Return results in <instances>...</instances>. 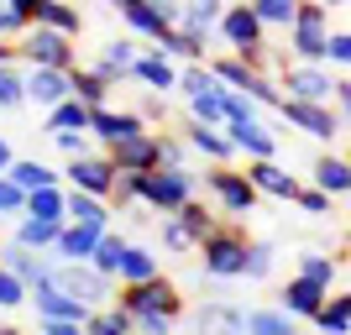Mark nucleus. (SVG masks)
Instances as JSON below:
<instances>
[{"instance_id":"f257e3e1","label":"nucleus","mask_w":351,"mask_h":335,"mask_svg":"<svg viewBox=\"0 0 351 335\" xmlns=\"http://www.w3.org/2000/svg\"><path fill=\"white\" fill-rule=\"evenodd\" d=\"M289 47L299 63L330 58V11H325V0H299V16L289 27Z\"/></svg>"},{"instance_id":"f03ea898","label":"nucleus","mask_w":351,"mask_h":335,"mask_svg":"<svg viewBox=\"0 0 351 335\" xmlns=\"http://www.w3.org/2000/svg\"><path fill=\"white\" fill-rule=\"evenodd\" d=\"M16 58L27 63H43V69H79V42H73L69 32L58 27H43V21H32L27 37L16 42Z\"/></svg>"},{"instance_id":"7ed1b4c3","label":"nucleus","mask_w":351,"mask_h":335,"mask_svg":"<svg viewBox=\"0 0 351 335\" xmlns=\"http://www.w3.org/2000/svg\"><path fill=\"white\" fill-rule=\"evenodd\" d=\"M247 236L241 225H220L199 241V257H205V277H247Z\"/></svg>"},{"instance_id":"20e7f679","label":"nucleus","mask_w":351,"mask_h":335,"mask_svg":"<svg viewBox=\"0 0 351 335\" xmlns=\"http://www.w3.org/2000/svg\"><path fill=\"white\" fill-rule=\"evenodd\" d=\"M189 199H194V173L189 168H147L142 173V204L147 210L178 215Z\"/></svg>"},{"instance_id":"39448f33","label":"nucleus","mask_w":351,"mask_h":335,"mask_svg":"<svg viewBox=\"0 0 351 335\" xmlns=\"http://www.w3.org/2000/svg\"><path fill=\"white\" fill-rule=\"evenodd\" d=\"M47 283H58V288L79 293V299H84V304H95V309H105L110 299H121V293H116V277L100 273L95 262H53V277H47Z\"/></svg>"},{"instance_id":"423d86ee","label":"nucleus","mask_w":351,"mask_h":335,"mask_svg":"<svg viewBox=\"0 0 351 335\" xmlns=\"http://www.w3.org/2000/svg\"><path fill=\"white\" fill-rule=\"evenodd\" d=\"M220 42H231V53H241V58H257L267 47V27H263V16L252 11V0H236V5H226V16H220Z\"/></svg>"},{"instance_id":"0eeeda50","label":"nucleus","mask_w":351,"mask_h":335,"mask_svg":"<svg viewBox=\"0 0 351 335\" xmlns=\"http://www.w3.org/2000/svg\"><path fill=\"white\" fill-rule=\"evenodd\" d=\"M116 178H121V168H116L110 152H79V158L63 162V184H69V189H84V194H100V199L116 194Z\"/></svg>"},{"instance_id":"6e6552de","label":"nucleus","mask_w":351,"mask_h":335,"mask_svg":"<svg viewBox=\"0 0 351 335\" xmlns=\"http://www.w3.org/2000/svg\"><path fill=\"white\" fill-rule=\"evenodd\" d=\"M121 304L132 309V314H168V320H178L184 314V293L158 273V277H147V283H121Z\"/></svg>"},{"instance_id":"1a4fd4ad","label":"nucleus","mask_w":351,"mask_h":335,"mask_svg":"<svg viewBox=\"0 0 351 335\" xmlns=\"http://www.w3.org/2000/svg\"><path fill=\"white\" fill-rule=\"evenodd\" d=\"M278 116L289 121V126H299V132H304V136H315V142H336V136H341V126H346L336 105H315V100H289V95H283Z\"/></svg>"},{"instance_id":"9d476101","label":"nucleus","mask_w":351,"mask_h":335,"mask_svg":"<svg viewBox=\"0 0 351 335\" xmlns=\"http://www.w3.org/2000/svg\"><path fill=\"white\" fill-rule=\"evenodd\" d=\"M205 184H210V194H215V204L226 210V215H236V220L252 215V210H257V199H263V194H257V184H252L241 168H210Z\"/></svg>"},{"instance_id":"9b49d317","label":"nucleus","mask_w":351,"mask_h":335,"mask_svg":"<svg viewBox=\"0 0 351 335\" xmlns=\"http://www.w3.org/2000/svg\"><path fill=\"white\" fill-rule=\"evenodd\" d=\"M116 11L136 37H147V42H158L168 27H178V0H121Z\"/></svg>"},{"instance_id":"f8f14e48","label":"nucleus","mask_w":351,"mask_h":335,"mask_svg":"<svg viewBox=\"0 0 351 335\" xmlns=\"http://www.w3.org/2000/svg\"><path fill=\"white\" fill-rule=\"evenodd\" d=\"M283 95H289V100L330 105V100H336V79H330L320 63H289V73H283Z\"/></svg>"},{"instance_id":"ddd939ff","label":"nucleus","mask_w":351,"mask_h":335,"mask_svg":"<svg viewBox=\"0 0 351 335\" xmlns=\"http://www.w3.org/2000/svg\"><path fill=\"white\" fill-rule=\"evenodd\" d=\"M147 132V121H142V110H116V105H100L95 116H89V136L110 152L116 142H126V136H142Z\"/></svg>"},{"instance_id":"4468645a","label":"nucleus","mask_w":351,"mask_h":335,"mask_svg":"<svg viewBox=\"0 0 351 335\" xmlns=\"http://www.w3.org/2000/svg\"><path fill=\"white\" fill-rule=\"evenodd\" d=\"M325 299H330V288L325 283H315V277H304V273H293L289 283H283V293H278V309L283 314H293V320H315L325 309Z\"/></svg>"},{"instance_id":"2eb2a0df","label":"nucleus","mask_w":351,"mask_h":335,"mask_svg":"<svg viewBox=\"0 0 351 335\" xmlns=\"http://www.w3.org/2000/svg\"><path fill=\"white\" fill-rule=\"evenodd\" d=\"M73 95V69H43V63H32L27 69V100L37 110H53L58 100Z\"/></svg>"},{"instance_id":"dca6fc26","label":"nucleus","mask_w":351,"mask_h":335,"mask_svg":"<svg viewBox=\"0 0 351 335\" xmlns=\"http://www.w3.org/2000/svg\"><path fill=\"white\" fill-rule=\"evenodd\" d=\"M37 293V320H79L89 325V314H95V304H84L79 293L58 288V283H43V288H32Z\"/></svg>"},{"instance_id":"f3484780","label":"nucleus","mask_w":351,"mask_h":335,"mask_svg":"<svg viewBox=\"0 0 351 335\" xmlns=\"http://www.w3.org/2000/svg\"><path fill=\"white\" fill-rule=\"evenodd\" d=\"M247 178L257 184V194H273V199H289V204L299 199V189H304V184H299L278 158H252L247 162Z\"/></svg>"},{"instance_id":"a211bd4d","label":"nucleus","mask_w":351,"mask_h":335,"mask_svg":"<svg viewBox=\"0 0 351 335\" xmlns=\"http://www.w3.org/2000/svg\"><path fill=\"white\" fill-rule=\"evenodd\" d=\"M0 262L11 267V273L27 283V288H43L47 277H53V262H47V257H37L27 241H11V247H0Z\"/></svg>"},{"instance_id":"6ab92c4d","label":"nucleus","mask_w":351,"mask_h":335,"mask_svg":"<svg viewBox=\"0 0 351 335\" xmlns=\"http://www.w3.org/2000/svg\"><path fill=\"white\" fill-rule=\"evenodd\" d=\"M226 136L236 142V152H247V158H278V136L257 121H226Z\"/></svg>"},{"instance_id":"aec40b11","label":"nucleus","mask_w":351,"mask_h":335,"mask_svg":"<svg viewBox=\"0 0 351 335\" xmlns=\"http://www.w3.org/2000/svg\"><path fill=\"white\" fill-rule=\"evenodd\" d=\"M100 225H84V220H69L63 225V236H58V247H53V257L58 262H89L95 257V247H100Z\"/></svg>"},{"instance_id":"412c9836","label":"nucleus","mask_w":351,"mask_h":335,"mask_svg":"<svg viewBox=\"0 0 351 335\" xmlns=\"http://www.w3.org/2000/svg\"><path fill=\"white\" fill-rule=\"evenodd\" d=\"M110 158H116L121 173H147V168H158V132H142V136L116 142V147H110Z\"/></svg>"},{"instance_id":"4be33fe9","label":"nucleus","mask_w":351,"mask_h":335,"mask_svg":"<svg viewBox=\"0 0 351 335\" xmlns=\"http://www.w3.org/2000/svg\"><path fill=\"white\" fill-rule=\"evenodd\" d=\"M220 16H226V0H178V27L199 42L220 27Z\"/></svg>"},{"instance_id":"5701e85b","label":"nucleus","mask_w":351,"mask_h":335,"mask_svg":"<svg viewBox=\"0 0 351 335\" xmlns=\"http://www.w3.org/2000/svg\"><path fill=\"white\" fill-rule=\"evenodd\" d=\"M132 79H136V84H142V89H158V95H168V89H178V69H173V58H168V53H158V47L136 58Z\"/></svg>"},{"instance_id":"b1692460","label":"nucleus","mask_w":351,"mask_h":335,"mask_svg":"<svg viewBox=\"0 0 351 335\" xmlns=\"http://www.w3.org/2000/svg\"><path fill=\"white\" fill-rule=\"evenodd\" d=\"M194 335H247V314L231 304H205L194 314Z\"/></svg>"},{"instance_id":"393cba45","label":"nucleus","mask_w":351,"mask_h":335,"mask_svg":"<svg viewBox=\"0 0 351 335\" xmlns=\"http://www.w3.org/2000/svg\"><path fill=\"white\" fill-rule=\"evenodd\" d=\"M43 132L47 136H58V132H89V116H95V110H89L84 100H79V95H69V100H58L53 105V110H43Z\"/></svg>"},{"instance_id":"a878e982","label":"nucleus","mask_w":351,"mask_h":335,"mask_svg":"<svg viewBox=\"0 0 351 335\" xmlns=\"http://www.w3.org/2000/svg\"><path fill=\"white\" fill-rule=\"evenodd\" d=\"M184 136H189V147H194V152H205L210 162H226V158L236 152V142L226 136V126H205V121H189V126H184Z\"/></svg>"},{"instance_id":"bb28decb","label":"nucleus","mask_w":351,"mask_h":335,"mask_svg":"<svg viewBox=\"0 0 351 335\" xmlns=\"http://www.w3.org/2000/svg\"><path fill=\"white\" fill-rule=\"evenodd\" d=\"M315 184H320V189L330 194V199L351 194V158H336V152L315 158Z\"/></svg>"},{"instance_id":"cd10ccee","label":"nucleus","mask_w":351,"mask_h":335,"mask_svg":"<svg viewBox=\"0 0 351 335\" xmlns=\"http://www.w3.org/2000/svg\"><path fill=\"white\" fill-rule=\"evenodd\" d=\"M69 220H37V215H21V225H16V241H27L32 251H53L58 247V236Z\"/></svg>"},{"instance_id":"c85d7f7f","label":"nucleus","mask_w":351,"mask_h":335,"mask_svg":"<svg viewBox=\"0 0 351 335\" xmlns=\"http://www.w3.org/2000/svg\"><path fill=\"white\" fill-rule=\"evenodd\" d=\"M136 58H142V53H136L132 42H121V37H116V42H105V53H100V63H95V69H100L110 84H121V79H132Z\"/></svg>"},{"instance_id":"c756f323","label":"nucleus","mask_w":351,"mask_h":335,"mask_svg":"<svg viewBox=\"0 0 351 335\" xmlns=\"http://www.w3.org/2000/svg\"><path fill=\"white\" fill-rule=\"evenodd\" d=\"M27 215H37V220H69V189H63V184L32 189L27 194Z\"/></svg>"},{"instance_id":"7c9ffc66","label":"nucleus","mask_w":351,"mask_h":335,"mask_svg":"<svg viewBox=\"0 0 351 335\" xmlns=\"http://www.w3.org/2000/svg\"><path fill=\"white\" fill-rule=\"evenodd\" d=\"M37 21H43V27L69 32V37H79V32H84V16H79V5H73V0H37Z\"/></svg>"},{"instance_id":"2f4dec72","label":"nucleus","mask_w":351,"mask_h":335,"mask_svg":"<svg viewBox=\"0 0 351 335\" xmlns=\"http://www.w3.org/2000/svg\"><path fill=\"white\" fill-rule=\"evenodd\" d=\"M315 335H351V293H330L315 314Z\"/></svg>"},{"instance_id":"473e14b6","label":"nucleus","mask_w":351,"mask_h":335,"mask_svg":"<svg viewBox=\"0 0 351 335\" xmlns=\"http://www.w3.org/2000/svg\"><path fill=\"white\" fill-rule=\"evenodd\" d=\"M69 220H84V225H100V231H110V204H105L100 194L69 189Z\"/></svg>"},{"instance_id":"72a5a7b5","label":"nucleus","mask_w":351,"mask_h":335,"mask_svg":"<svg viewBox=\"0 0 351 335\" xmlns=\"http://www.w3.org/2000/svg\"><path fill=\"white\" fill-rule=\"evenodd\" d=\"M84 330L89 335H136V320H132V309H126V304H105V309L89 314Z\"/></svg>"},{"instance_id":"f704fd0d","label":"nucleus","mask_w":351,"mask_h":335,"mask_svg":"<svg viewBox=\"0 0 351 335\" xmlns=\"http://www.w3.org/2000/svg\"><path fill=\"white\" fill-rule=\"evenodd\" d=\"M5 178H11L16 189H47V184H58V173L47 168V162H37V158H16L11 168H5Z\"/></svg>"},{"instance_id":"c9c22d12","label":"nucleus","mask_w":351,"mask_h":335,"mask_svg":"<svg viewBox=\"0 0 351 335\" xmlns=\"http://www.w3.org/2000/svg\"><path fill=\"white\" fill-rule=\"evenodd\" d=\"M226 89H231V84H210L205 95H194V100H189V121L226 126Z\"/></svg>"},{"instance_id":"e433bc0d","label":"nucleus","mask_w":351,"mask_h":335,"mask_svg":"<svg viewBox=\"0 0 351 335\" xmlns=\"http://www.w3.org/2000/svg\"><path fill=\"white\" fill-rule=\"evenodd\" d=\"M73 95H79L89 110H100V105H110V79H105L100 69H73Z\"/></svg>"},{"instance_id":"4c0bfd02","label":"nucleus","mask_w":351,"mask_h":335,"mask_svg":"<svg viewBox=\"0 0 351 335\" xmlns=\"http://www.w3.org/2000/svg\"><path fill=\"white\" fill-rule=\"evenodd\" d=\"M158 251H147V247H126V257H121V283H147V277H158Z\"/></svg>"},{"instance_id":"58836bf2","label":"nucleus","mask_w":351,"mask_h":335,"mask_svg":"<svg viewBox=\"0 0 351 335\" xmlns=\"http://www.w3.org/2000/svg\"><path fill=\"white\" fill-rule=\"evenodd\" d=\"M152 47H158V53H168V58H189V63L205 58V42H199V37H189L184 27H168Z\"/></svg>"},{"instance_id":"ea45409f","label":"nucleus","mask_w":351,"mask_h":335,"mask_svg":"<svg viewBox=\"0 0 351 335\" xmlns=\"http://www.w3.org/2000/svg\"><path fill=\"white\" fill-rule=\"evenodd\" d=\"M162 251H168V257H189V251H199L194 231L178 215H162Z\"/></svg>"},{"instance_id":"a19ab883","label":"nucleus","mask_w":351,"mask_h":335,"mask_svg":"<svg viewBox=\"0 0 351 335\" xmlns=\"http://www.w3.org/2000/svg\"><path fill=\"white\" fill-rule=\"evenodd\" d=\"M247 335H293V314H283V309H247Z\"/></svg>"},{"instance_id":"79ce46f5","label":"nucleus","mask_w":351,"mask_h":335,"mask_svg":"<svg viewBox=\"0 0 351 335\" xmlns=\"http://www.w3.org/2000/svg\"><path fill=\"white\" fill-rule=\"evenodd\" d=\"M126 247H132V241H121L116 231H105V236H100V247H95V257H89V262L100 267V273H110V277H116V273H121V257H126ZM116 283H121V277H116Z\"/></svg>"},{"instance_id":"37998d69","label":"nucleus","mask_w":351,"mask_h":335,"mask_svg":"<svg viewBox=\"0 0 351 335\" xmlns=\"http://www.w3.org/2000/svg\"><path fill=\"white\" fill-rule=\"evenodd\" d=\"M16 105H27V73L16 63H0V110H16Z\"/></svg>"},{"instance_id":"c03bdc74","label":"nucleus","mask_w":351,"mask_h":335,"mask_svg":"<svg viewBox=\"0 0 351 335\" xmlns=\"http://www.w3.org/2000/svg\"><path fill=\"white\" fill-rule=\"evenodd\" d=\"M252 11L263 16V27H293V16H299V0H252Z\"/></svg>"},{"instance_id":"a18cd8bd","label":"nucleus","mask_w":351,"mask_h":335,"mask_svg":"<svg viewBox=\"0 0 351 335\" xmlns=\"http://www.w3.org/2000/svg\"><path fill=\"white\" fill-rule=\"evenodd\" d=\"M178 220H184V225H189V231H194V241H205L210 231H220L215 210H205V204H199V199H189V204H184V210H178Z\"/></svg>"},{"instance_id":"49530a36","label":"nucleus","mask_w":351,"mask_h":335,"mask_svg":"<svg viewBox=\"0 0 351 335\" xmlns=\"http://www.w3.org/2000/svg\"><path fill=\"white\" fill-rule=\"evenodd\" d=\"M299 273L304 277H315V283H325V288H330V283H336V257H325V251H299Z\"/></svg>"},{"instance_id":"de8ad7c7","label":"nucleus","mask_w":351,"mask_h":335,"mask_svg":"<svg viewBox=\"0 0 351 335\" xmlns=\"http://www.w3.org/2000/svg\"><path fill=\"white\" fill-rule=\"evenodd\" d=\"M189 136H168L162 132L158 136V168H189Z\"/></svg>"},{"instance_id":"09e8293b","label":"nucleus","mask_w":351,"mask_h":335,"mask_svg":"<svg viewBox=\"0 0 351 335\" xmlns=\"http://www.w3.org/2000/svg\"><path fill=\"white\" fill-rule=\"evenodd\" d=\"M273 257H278L273 241H252V247H247V277H267V273H273Z\"/></svg>"},{"instance_id":"8fccbe9b","label":"nucleus","mask_w":351,"mask_h":335,"mask_svg":"<svg viewBox=\"0 0 351 335\" xmlns=\"http://www.w3.org/2000/svg\"><path fill=\"white\" fill-rule=\"evenodd\" d=\"M27 283H21V277H16L11 273V267H5V262H0V309H16V304H27Z\"/></svg>"},{"instance_id":"3c124183","label":"nucleus","mask_w":351,"mask_h":335,"mask_svg":"<svg viewBox=\"0 0 351 335\" xmlns=\"http://www.w3.org/2000/svg\"><path fill=\"white\" fill-rule=\"evenodd\" d=\"M257 110H263V105L252 100V95H241V89H226V121H257Z\"/></svg>"},{"instance_id":"603ef678","label":"nucleus","mask_w":351,"mask_h":335,"mask_svg":"<svg viewBox=\"0 0 351 335\" xmlns=\"http://www.w3.org/2000/svg\"><path fill=\"white\" fill-rule=\"evenodd\" d=\"M0 215H27V189H16L5 173H0Z\"/></svg>"},{"instance_id":"864d4df0","label":"nucleus","mask_w":351,"mask_h":335,"mask_svg":"<svg viewBox=\"0 0 351 335\" xmlns=\"http://www.w3.org/2000/svg\"><path fill=\"white\" fill-rule=\"evenodd\" d=\"M299 210H304V215H330V194L320 189V184H309V189H299Z\"/></svg>"},{"instance_id":"5fc2aeb1","label":"nucleus","mask_w":351,"mask_h":335,"mask_svg":"<svg viewBox=\"0 0 351 335\" xmlns=\"http://www.w3.org/2000/svg\"><path fill=\"white\" fill-rule=\"evenodd\" d=\"M136 320V335H173L178 320H168V314H132Z\"/></svg>"},{"instance_id":"6e6d98bb","label":"nucleus","mask_w":351,"mask_h":335,"mask_svg":"<svg viewBox=\"0 0 351 335\" xmlns=\"http://www.w3.org/2000/svg\"><path fill=\"white\" fill-rule=\"evenodd\" d=\"M53 142H58L63 158H79V152H89V132H58Z\"/></svg>"},{"instance_id":"4d7b16f0","label":"nucleus","mask_w":351,"mask_h":335,"mask_svg":"<svg viewBox=\"0 0 351 335\" xmlns=\"http://www.w3.org/2000/svg\"><path fill=\"white\" fill-rule=\"evenodd\" d=\"M330 63L351 69V32H330Z\"/></svg>"},{"instance_id":"13d9d810","label":"nucleus","mask_w":351,"mask_h":335,"mask_svg":"<svg viewBox=\"0 0 351 335\" xmlns=\"http://www.w3.org/2000/svg\"><path fill=\"white\" fill-rule=\"evenodd\" d=\"M37 335H89V330L79 320H43V330H37Z\"/></svg>"},{"instance_id":"bf43d9fd","label":"nucleus","mask_w":351,"mask_h":335,"mask_svg":"<svg viewBox=\"0 0 351 335\" xmlns=\"http://www.w3.org/2000/svg\"><path fill=\"white\" fill-rule=\"evenodd\" d=\"M341 110V121H351V79H336V100H330Z\"/></svg>"},{"instance_id":"052dcab7","label":"nucleus","mask_w":351,"mask_h":335,"mask_svg":"<svg viewBox=\"0 0 351 335\" xmlns=\"http://www.w3.org/2000/svg\"><path fill=\"white\" fill-rule=\"evenodd\" d=\"M136 110H142V121H147V126H152V121H162V95L152 89V95H147V100L136 105Z\"/></svg>"},{"instance_id":"680f3d73","label":"nucleus","mask_w":351,"mask_h":335,"mask_svg":"<svg viewBox=\"0 0 351 335\" xmlns=\"http://www.w3.org/2000/svg\"><path fill=\"white\" fill-rule=\"evenodd\" d=\"M0 5H11V11H21V16H32V21H37V0H0Z\"/></svg>"},{"instance_id":"e2e57ef3","label":"nucleus","mask_w":351,"mask_h":335,"mask_svg":"<svg viewBox=\"0 0 351 335\" xmlns=\"http://www.w3.org/2000/svg\"><path fill=\"white\" fill-rule=\"evenodd\" d=\"M11 162H16V158H11V142H5V136H0V173H5V168H11Z\"/></svg>"},{"instance_id":"0e129e2a","label":"nucleus","mask_w":351,"mask_h":335,"mask_svg":"<svg viewBox=\"0 0 351 335\" xmlns=\"http://www.w3.org/2000/svg\"><path fill=\"white\" fill-rule=\"evenodd\" d=\"M0 63H16V42H5V37H0Z\"/></svg>"},{"instance_id":"69168bd1","label":"nucleus","mask_w":351,"mask_h":335,"mask_svg":"<svg viewBox=\"0 0 351 335\" xmlns=\"http://www.w3.org/2000/svg\"><path fill=\"white\" fill-rule=\"evenodd\" d=\"M341 5H351V0H325V11H341Z\"/></svg>"},{"instance_id":"338daca9","label":"nucleus","mask_w":351,"mask_h":335,"mask_svg":"<svg viewBox=\"0 0 351 335\" xmlns=\"http://www.w3.org/2000/svg\"><path fill=\"white\" fill-rule=\"evenodd\" d=\"M0 335H21V330H16V325H0Z\"/></svg>"},{"instance_id":"774afa93","label":"nucleus","mask_w":351,"mask_h":335,"mask_svg":"<svg viewBox=\"0 0 351 335\" xmlns=\"http://www.w3.org/2000/svg\"><path fill=\"white\" fill-rule=\"evenodd\" d=\"M105 5H121V0H105Z\"/></svg>"}]
</instances>
